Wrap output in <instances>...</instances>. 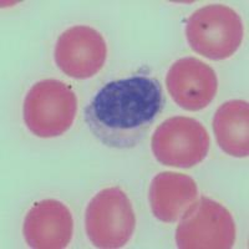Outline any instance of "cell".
<instances>
[{
  "label": "cell",
  "instance_id": "6da1fadb",
  "mask_svg": "<svg viewBox=\"0 0 249 249\" xmlns=\"http://www.w3.org/2000/svg\"><path fill=\"white\" fill-rule=\"evenodd\" d=\"M164 106L161 82L133 75L102 86L85 108V121L102 144L131 148L147 135Z\"/></svg>",
  "mask_w": 249,
  "mask_h": 249
},
{
  "label": "cell",
  "instance_id": "7a4b0ae2",
  "mask_svg": "<svg viewBox=\"0 0 249 249\" xmlns=\"http://www.w3.org/2000/svg\"><path fill=\"white\" fill-rule=\"evenodd\" d=\"M243 34L241 17L223 4H210L196 10L186 23L191 49L210 60H224L234 55Z\"/></svg>",
  "mask_w": 249,
  "mask_h": 249
},
{
  "label": "cell",
  "instance_id": "9c48e42d",
  "mask_svg": "<svg viewBox=\"0 0 249 249\" xmlns=\"http://www.w3.org/2000/svg\"><path fill=\"white\" fill-rule=\"evenodd\" d=\"M74 221L70 210L56 199H44L31 207L25 217L23 234L35 249L66 248L72 238Z\"/></svg>",
  "mask_w": 249,
  "mask_h": 249
},
{
  "label": "cell",
  "instance_id": "8fae6325",
  "mask_svg": "<svg viewBox=\"0 0 249 249\" xmlns=\"http://www.w3.org/2000/svg\"><path fill=\"white\" fill-rule=\"evenodd\" d=\"M249 106L243 100L222 104L213 117V130L219 147L233 157L249 155Z\"/></svg>",
  "mask_w": 249,
  "mask_h": 249
},
{
  "label": "cell",
  "instance_id": "3957f363",
  "mask_svg": "<svg viewBox=\"0 0 249 249\" xmlns=\"http://www.w3.org/2000/svg\"><path fill=\"white\" fill-rule=\"evenodd\" d=\"M76 112L77 97L72 89L55 79L36 82L24 100V122L31 133L41 139L64 135Z\"/></svg>",
  "mask_w": 249,
  "mask_h": 249
},
{
  "label": "cell",
  "instance_id": "8992f818",
  "mask_svg": "<svg viewBox=\"0 0 249 249\" xmlns=\"http://www.w3.org/2000/svg\"><path fill=\"white\" fill-rule=\"evenodd\" d=\"M211 139L203 124L192 117L175 116L162 122L151 139L156 160L164 166L191 168L208 155Z\"/></svg>",
  "mask_w": 249,
  "mask_h": 249
},
{
  "label": "cell",
  "instance_id": "277c9868",
  "mask_svg": "<svg viewBox=\"0 0 249 249\" xmlns=\"http://www.w3.org/2000/svg\"><path fill=\"white\" fill-rule=\"evenodd\" d=\"M136 227V215L127 195L120 187L100 191L89 202L85 230L93 247L116 249L126 246Z\"/></svg>",
  "mask_w": 249,
  "mask_h": 249
},
{
  "label": "cell",
  "instance_id": "ba28073f",
  "mask_svg": "<svg viewBox=\"0 0 249 249\" xmlns=\"http://www.w3.org/2000/svg\"><path fill=\"white\" fill-rule=\"evenodd\" d=\"M166 86L173 101L187 111H199L210 105L218 90L215 71L196 57H183L167 72Z\"/></svg>",
  "mask_w": 249,
  "mask_h": 249
},
{
  "label": "cell",
  "instance_id": "30bf717a",
  "mask_svg": "<svg viewBox=\"0 0 249 249\" xmlns=\"http://www.w3.org/2000/svg\"><path fill=\"white\" fill-rule=\"evenodd\" d=\"M198 198L195 179L183 173L161 172L152 179L148 191L151 211L164 223H175Z\"/></svg>",
  "mask_w": 249,
  "mask_h": 249
},
{
  "label": "cell",
  "instance_id": "52a82bcc",
  "mask_svg": "<svg viewBox=\"0 0 249 249\" xmlns=\"http://www.w3.org/2000/svg\"><path fill=\"white\" fill-rule=\"evenodd\" d=\"M107 45L99 31L86 25L69 28L55 45L57 68L72 79L85 80L95 76L104 68Z\"/></svg>",
  "mask_w": 249,
  "mask_h": 249
},
{
  "label": "cell",
  "instance_id": "5b68a950",
  "mask_svg": "<svg viewBox=\"0 0 249 249\" xmlns=\"http://www.w3.org/2000/svg\"><path fill=\"white\" fill-rule=\"evenodd\" d=\"M176 243L181 249H230L235 242V223L221 203L201 197L179 218Z\"/></svg>",
  "mask_w": 249,
  "mask_h": 249
}]
</instances>
